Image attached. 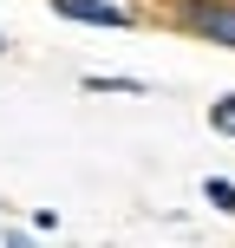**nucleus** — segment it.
Segmentation results:
<instances>
[{
	"label": "nucleus",
	"mask_w": 235,
	"mask_h": 248,
	"mask_svg": "<svg viewBox=\"0 0 235 248\" xmlns=\"http://www.w3.org/2000/svg\"><path fill=\"white\" fill-rule=\"evenodd\" d=\"M183 26L209 46H229L235 52V0H189L183 7Z\"/></svg>",
	"instance_id": "nucleus-1"
},
{
	"label": "nucleus",
	"mask_w": 235,
	"mask_h": 248,
	"mask_svg": "<svg viewBox=\"0 0 235 248\" xmlns=\"http://www.w3.org/2000/svg\"><path fill=\"white\" fill-rule=\"evenodd\" d=\"M59 20H85V26H131L124 7H105V0H52Z\"/></svg>",
	"instance_id": "nucleus-2"
},
{
	"label": "nucleus",
	"mask_w": 235,
	"mask_h": 248,
	"mask_svg": "<svg viewBox=\"0 0 235 248\" xmlns=\"http://www.w3.org/2000/svg\"><path fill=\"white\" fill-rule=\"evenodd\" d=\"M203 196H209L222 216H235V183H229V176H209V183H203Z\"/></svg>",
	"instance_id": "nucleus-3"
},
{
	"label": "nucleus",
	"mask_w": 235,
	"mask_h": 248,
	"mask_svg": "<svg viewBox=\"0 0 235 248\" xmlns=\"http://www.w3.org/2000/svg\"><path fill=\"white\" fill-rule=\"evenodd\" d=\"M85 85H92V92H144L137 78H85Z\"/></svg>",
	"instance_id": "nucleus-4"
},
{
	"label": "nucleus",
	"mask_w": 235,
	"mask_h": 248,
	"mask_svg": "<svg viewBox=\"0 0 235 248\" xmlns=\"http://www.w3.org/2000/svg\"><path fill=\"white\" fill-rule=\"evenodd\" d=\"M0 52H7V39H0Z\"/></svg>",
	"instance_id": "nucleus-5"
}]
</instances>
